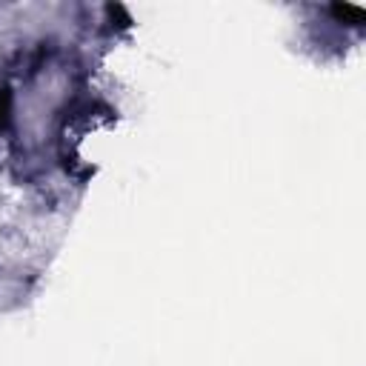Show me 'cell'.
Returning a JSON list of instances; mask_svg holds the SVG:
<instances>
[{
  "label": "cell",
  "instance_id": "obj_1",
  "mask_svg": "<svg viewBox=\"0 0 366 366\" xmlns=\"http://www.w3.org/2000/svg\"><path fill=\"white\" fill-rule=\"evenodd\" d=\"M329 11L335 20L349 23V26H363V20H366V11L360 6H352V3H335V6H329Z\"/></svg>",
  "mask_w": 366,
  "mask_h": 366
},
{
  "label": "cell",
  "instance_id": "obj_2",
  "mask_svg": "<svg viewBox=\"0 0 366 366\" xmlns=\"http://www.w3.org/2000/svg\"><path fill=\"white\" fill-rule=\"evenodd\" d=\"M9 120V89L3 92V97H0V126Z\"/></svg>",
  "mask_w": 366,
  "mask_h": 366
}]
</instances>
